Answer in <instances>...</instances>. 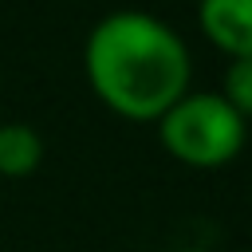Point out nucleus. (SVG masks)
Masks as SVG:
<instances>
[{
  "label": "nucleus",
  "mask_w": 252,
  "mask_h": 252,
  "mask_svg": "<svg viewBox=\"0 0 252 252\" xmlns=\"http://www.w3.org/2000/svg\"><path fill=\"white\" fill-rule=\"evenodd\" d=\"M83 75L110 114L126 122H158L189 91L193 59L177 28L154 12L122 8L87 32Z\"/></svg>",
  "instance_id": "f257e3e1"
},
{
  "label": "nucleus",
  "mask_w": 252,
  "mask_h": 252,
  "mask_svg": "<svg viewBox=\"0 0 252 252\" xmlns=\"http://www.w3.org/2000/svg\"><path fill=\"white\" fill-rule=\"evenodd\" d=\"M43 165V138L28 122H0V177H32Z\"/></svg>",
  "instance_id": "20e7f679"
},
{
  "label": "nucleus",
  "mask_w": 252,
  "mask_h": 252,
  "mask_svg": "<svg viewBox=\"0 0 252 252\" xmlns=\"http://www.w3.org/2000/svg\"><path fill=\"white\" fill-rule=\"evenodd\" d=\"M217 94H220L244 122H252V59H228Z\"/></svg>",
  "instance_id": "39448f33"
},
{
  "label": "nucleus",
  "mask_w": 252,
  "mask_h": 252,
  "mask_svg": "<svg viewBox=\"0 0 252 252\" xmlns=\"http://www.w3.org/2000/svg\"><path fill=\"white\" fill-rule=\"evenodd\" d=\"M158 138L173 161L189 169H220L244 150L248 122L217 91H185L158 118Z\"/></svg>",
  "instance_id": "f03ea898"
},
{
  "label": "nucleus",
  "mask_w": 252,
  "mask_h": 252,
  "mask_svg": "<svg viewBox=\"0 0 252 252\" xmlns=\"http://www.w3.org/2000/svg\"><path fill=\"white\" fill-rule=\"evenodd\" d=\"M197 24L228 59H252V0H201Z\"/></svg>",
  "instance_id": "7ed1b4c3"
}]
</instances>
